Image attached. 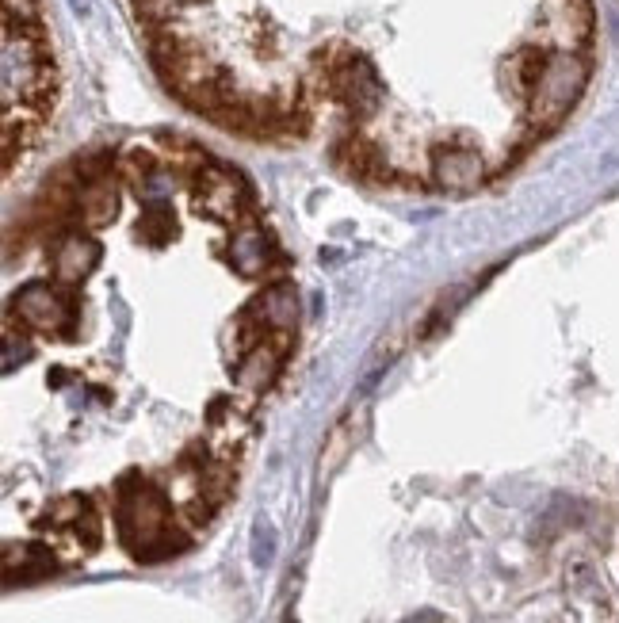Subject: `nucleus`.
<instances>
[{"mask_svg":"<svg viewBox=\"0 0 619 623\" xmlns=\"http://www.w3.org/2000/svg\"><path fill=\"white\" fill-rule=\"evenodd\" d=\"M352 444H356V440H352V425H337L333 436H329V444H325V452H321V474L337 471Z\"/></svg>","mask_w":619,"mask_h":623,"instance_id":"6","label":"nucleus"},{"mask_svg":"<svg viewBox=\"0 0 619 623\" xmlns=\"http://www.w3.org/2000/svg\"><path fill=\"white\" fill-rule=\"evenodd\" d=\"M12 314H20V322H27L31 329H43V333H65V325L77 322V302L69 291H23L20 299L12 302Z\"/></svg>","mask_w":619,"mask_h":623,"instance_id":"2","label":"nucleus"},{"mask_svg":"<svg viewBox=\"0 0 619 623\" xmlns=\"http://www.w3.org/2000/svg\"><path fill=\"white\" fill-rule=\"evenodd\" d=\"M100 245L88 234H62V241L54 245V276L62 283H77L88 272V260H96Z\"/></svg>","mask_w":619,"mask_h":623,"instance_id":"4","label":"nucleus"},{"mask_svg":"<svg viewBox=\"0 0 619 623\" xmlns=\"http://www.w3.org/2000/svg\"><path fill=\"white\" fill-rule=\"evenodd\" d=\"M276 253V245H272V237L264 234L257 226V218L249 215L245 218V226L234 234V257L241 264V272H249V276H257L268 268V257Z\"/></svg>","mask_w":619,"mask_h":623,"instance_id":"5","label":"nucleus"},{"mask_svg":"<svg viewBox=\"0 0 619 623\" xmlns=\"http://www.w3.org/2000/svg\"><path fill=\"white\" fill-rule=\"evenodd\" d=\"M272 555H276V532H272L268 524H257V543H253V559H257L260 566H268V562H272Z\"/></svg>","mask_w":619,"mask_h":623,"instance_id":"7","label":"nucleus"},{"mask_svg":"<svg viewBox=\"0 0 619 623\" xmlns=\"http://www.w3.org/2000/svg\"><path fill=\"white\" fill-rule=\"evenodd\" d=\"M287 348H291V333L283 329L276 337H260L257 344H249V352L241 356L237 364V387L241 390H264L279 375V367L287 360Z\"/></svg>","mask_w":619,"mask_h":623,"instance_id":"3","label":"nucleus"},{"mask_svg":"<svg viewBox=\"0 0 619 623\" xmlns=\"http://www.w3.org/2000/svg\"><path fill=\"white\" fill-rule=\"evenodd\" d=\"M119 539L127 543V551L142 562H157L176 555L188 536L176 532L172 509L165 494L150 486L146 478H127L119 490Z\"/></svg>","mask_w":619,"mask_h":623,"instance_id":"1","label":"nucleus"}]
</instances>
